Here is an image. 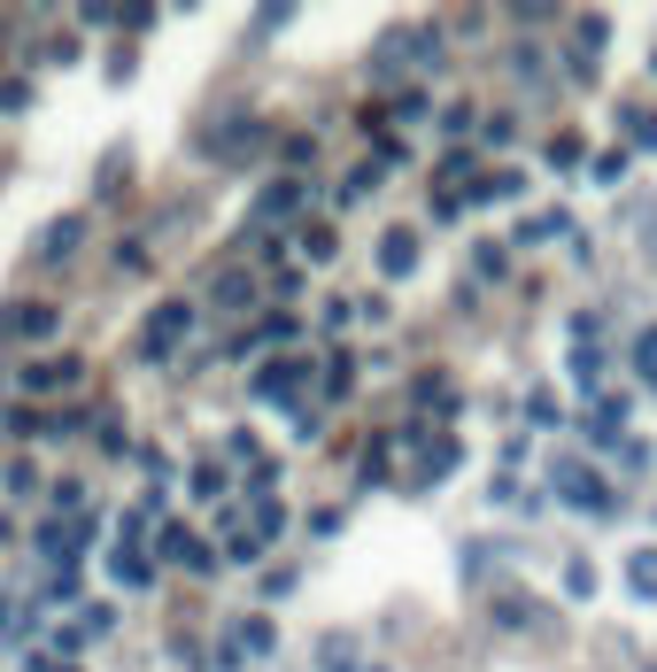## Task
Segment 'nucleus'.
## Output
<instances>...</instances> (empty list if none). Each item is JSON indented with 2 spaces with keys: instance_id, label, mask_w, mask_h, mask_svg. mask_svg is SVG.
<instances>
[{
  "instance_id": "nucleus-33",
  "label": "nucleus",
  "mask_w": 657,
  "mask_h": 672,
  "mask_svg": "<svg viewBox=\"0 0 657 672\" xmlns=\"http://www.w3.org/2000/svg\"><path fill=\"white\" fill-rule=\"evenodd\" d=\"M564 587H572V596H596V572H588L581 557H572V564H564Z\"/></svg>"
},
{
  "instance_id": "nucleus-4",
  "label": "nucleus",
  "mask_w": 657,
  "mask_h": 672,
  "mask_svg": "<svg viewBox=\"0 0 657 672\" xmlns=\"http://www.w3.org/2000/svg\"><path fill=\"white\" fill-rule=\"evenodd\" d=\"M264 139H271V124H256V117H224V124H209V155H224V162L256 155Z\"/></svg>"
},
{
  "instance_id": "nucleus-11",
  "label": "nucleus",
  "mask_w": 657,
  "mask_h": 672,
  "mask_svg": "<svg viewBox=\"0 0 657 672\" xmlns=\"http://www.w3.org/2000/svg\"><path fill=\"white\" fill-rule=\"evenodd\" d=\"M619 433H626V394H619V402H604V410L588 417V441H596V449H611Z\"/></svg>"
},
{
  "instance_id": "nucleus-34",
  "label": "nucleus",
  "mask_w": 657,
  "mask_h": 672,
  "mask_svg": "<svg viewBox=\"0 0 657 672\" xmlns=\"http://www.w3.org/2000/svg\"><path fill=\"white\" fill-rule=\"evenodd\" d=\"M224 557H232V564H256V557H264V541H256V534H240V541H224Z\"/></svg>"
},
{
  "instance_id": "nucleus-23",
  "label": "nucleus",
  "mask_w": 657,
  "mask_h": 672,
  "mask_svg": "<svg viewBox=\"0 0 657 672\" xmlns=\"http://www.w3.org/2000/svg\"><path fill=\"white\" fill-rule=\"evenodd\" d=\"M217 302H224V309H240V302H256V279H240V271H224V279H217Z\"/></svg>"
},
{
  "instance_id": "nucleus-22",
  "label": "nucleus",
  "mask_w": 657,
  "mask_h": 672,
  "mask_svg": "<svg viewBox=\"0 0 657 672\" xmlns=\"http://www.w3.org/2000/svg\"><path fill=\"white\" fill-rule=\"evenodd\" d=\"M588 179H596V186H619V179H626V147L596 155V162H588Z\"/></svg>"
},
{
  "instance_id": "nucleus-17",
  "label": "nucleus",
  "mask_w": 657,
  "mask_h": 672,
  "mask_svg": "<svg viewBox=\"0 0 657 672\" xmlns=\"http://www.w3.org/2000/svg\"><path fill=\"white\" fill-rule=\"evenodd\" d=\"M232 642H240V657H248V649H256V657H271V642H279V634H271V619H240V634H232Z\"/></svg>"
},
{
  "instance_id": "nucleus-3",
  "label": "nucleus",
  "mask_w": 657,
  "mask_h": 672,
  "mask_svg": "<svg viewBox=\"0 0 657 672\" xmlns=\"http://www.w3.org/2000/svg\"><path fill=\"white\" fill-rule=\"evenodd\" d=\"M549 487H557V502H572V511H611L619 502L588 464H549Z\"/></svg>"
},
{
  "instance_id": "nucleus-9",
  "label": "nucleus",
  "mask_w": 657,
  "mask_h": 672,
  "mask_svg": "<svg viewBox=\"0 0 657 672\" xmlns=\"http://www.w3.org/2000/svg\"><path fill=\"white\" fill-rule=\"evenodd\" d=\"M604 39H611V24H604V16H581V24H572V54H581V77H588V62L604 54Z\"/></svg>"
},
{
  "instance_id": "nucleus-2",
  "label": "nucleus",
  "mask_w": 657,
  "mask_h": 672,
  "mask_svg": "<svg viewBox=\"0 0 657 672\" xmlns=\"http://www.w3.org/2000/svg\"><path fill=\"white\" fill-rule=\"evenodd\" d=\"M194 332V309L186 302H162L147 325H139V364H171V349Z\"/></svg>"
},
{
  "instance_id": "nucleus-25",
  "label": "nucleus",
  "mask_w": 657,
  "mask_h": 672,
  "mask_svg": "<svg viewBox=\"0 0 657 672\" xmlns=\"http://www.w3.org/2000/svg\"><path fill=\"white\" fill-rule=\"evenodd\" d=\"M349 387H356V364L333 356V364H325V394H349Z\"/></svg>"
},
{
  "instance_id": "nucleus-30",
  "label": "nucleus",
  "mask_w": 657,
  "mask_h": 672,
  "mask_svg": "<svg viewBox=\"0 0 657 672\" xmlns=\"http://www.w3.org/2000/svg\"><path fill=\"white\" fill-rule=\"evenodd\" d=\"M572 379L596 387V379H604V356H596V349H581V356H572Z\"/></svg>"
},
{
  "instance_id": "nucleus-13",
  "label": "nucleus",
  "mask_w": 657,
  "mask_h": 672,
  "mask_svg": "<svg viewBox=\"0 0 657 672\" xmlns=\"http://www.w3.org/2000/svg\"><path fill=\"white\" fill-rule=\"evenodd\" d=\"M626 579H634L642 603H657V549H634V557H626Z\"/></svg>"
},
{
  "instance_id": "nucleus-5",
  "label": "nucleus",
  "mask_w": 657,
  "mask_h": 672,
  "mask_svg": "<svg viewBox=\"0 0 657 672\" xmlns=\"http://www.w3.org/2000/svg\"><path fill=\"white\" fill-rule=\"evenodd\" d=\"M309 364H317V356H287V364H264V371H256L248 387H256L264 402H294V394L309 387Z\"/></svg>"
},
{
  "instance_id": "nucleus-31",
  "label": "nucleus",
  "mask_w": 657,
  "mask_h": 672,
  "mask_svg": "<svg viewBox=\"0 0 657 672\" xmlns=\"http://www.w3.org/2000/svg\"><path fill=\"white\" fill-rule=\"evenodd\" d=\"M0 487H9V494H32V487H39V472H32V464H9V472H0Z\"/></svg>"
},
{
  "instance_id": "nucleus-15",
  "label": "nucleus",
  "mask_w": 657,
  "mask_h": 672,
  "mask_svg": "<svg viewBox=\"0 0 657 672\" xmlns=\"http://www.w3.org/2000/svg\"><path fill=\"white\" fill-rule=\"evenodd\" d=\"M457 456H464L457 441H441V449H426V464H418V479H426V487H441V479L457 472Z\"/></svg>"
},
{
  "instance_id": "nucleus-20",
  "label": "nucleus",
  "mask_w": 657,
  "mask_h": 672,
  "mask_svg": "<svg viewBox=\"0 0 657 672\" xmlns=\"http://www.w3.org/2000/svg\"><path fill=\"white\" fill-rule=\"evenodd\" d=\"M333 247H341V240L325 232V224H302V256H309V264H333Z\"/></svg>"
},
{
  "instance_id": "nucleus-16",
  "label": "nucleus",
  "mask_w": 657,
  "mask_h": 672,
  "mask_svg": "<svg viewBox=\"0 0 657 672\" xmlns=\"http://www.w3.org/2000/svg\"><path fill=\"white\" fill-rule=\"evenodd\" d=\"M186 549H194L186 526H162V534H155V564H186Z\"/></svg>"
},
{
  "instance_id": "nucleus-35",
  "label": "nucleus",
  "mask_w": 657,
  "mask_h": 672,
  "mask_svg": "<svg viewBox=\"0 0 657 672\" xmlns=\"http://www.w3.org/2000/svg\"><path fill=\"white\" fill-rule=\"evenodd\" d=\"M32 672H54V664H47V657H32Z\"/></svg>"
},
{
  "instance_id": "nucleus-6",
  "label": "nucleus",
  "mask_w": 657,
  "mask_h": 672,
  "mask_svg": "<svg viewBox=\"0 0 657 672\" xmlns=\"http://www.w3.org/2000/svg\"><path fill=\"white\" fill-rule=\"evenodd\" d=\"M54 325H62V309H54V302H24V309H0V332H9V341H47Z\"/></svg>"
},
{
  "instance_id": "nucleus-21",
  "label": "nucleus",
  "mask_w": 657,
  "mask_h": 672,
  "mask_svg": "<svg viewBox=\"0 0 657 672\" xmlns=\"http://www.w3.org/2000/svg\"><path fill=\"white\" fill-rule=\"evenodd\" d=\"M619 124H626L634 147H657V117H649V109H619Z\"/></svg>"
},
{
  "instance_id": "nucleus-36",
  "label": "nucleus",
  "mask_w": 657,
  "mask_h": 672,
  "mask_svg": "<svg viewBox=\"0 0 657 672\" xmlns=\"http://www.w3.org/2000/svg\"><path fill=\"white\" fill-rule=\"evenodd\" d=\"M54 672H62V664H54Z\"/></svg>"
},
{
  "instance_id": "nucleus-26",
  "label": "nucleus",
  "mask_w": 657,
  "mask_h": 672,
  "mask_svg": "<svg viewBox=\"0 0 657 672\" xmlns=\"http://www.w3.org/2000/svg\"><path fill=\"white\" fill-rule=\"evenodd\" d=\"M526 417H534V426H557V417H564V410H557V394L542 387V394H526Z\"/></svg>"
},
{
  "instance_id": "nucleus-28",
  "label": "nucleus",
  "mask_w": 657,
  "mask_h": 672,
  "mask_svg": "<svg viewBox=\"0 0 657 672\" xmlns=\"http://www.w3.org/2000/svg\"><path fill=\"white\" fill-rule=\"evenodd\" d=\"M16 109H32V86H24V77H9V86H0V117H16Z\"/></svg>"
},
{
  "instance_id": "nucleus-8",
  "label": "nucleus",
  "mask_w": 657,
  "mask_h": 672,
  "mask_svg": "<svg viewBox=\"0 0 657 672\" xmlns=\"http://www.w3.org/2000/svg\"><path fill=\"white\" fill-rule=\"evenodd\" d=\"M302 201H309V186H302V179H271V186L256 194V217L271 224V217H287V209H302Z\"/></svg>"
},
{
  "instance_id": "nucleus-18",
  "label": "nucleus",
  "mask_w": 657,
  "mask_h": 672,
  "mask_svg": "<svg viewBox=\"0 0 657 672\" xmlns=\"http://www.w3.org/2000/svg\"><path fill=\"white\" fill-rule=\"evenodd\" d=\"M264 341H294V317H271V325H256V332H248V341H240L232 356H256Z\"/></svg>"
},
{
  "instance_id": "nucleus-7",
  "label": "nucleus",
  "mask_w": 657,
  "mask_h": 672,
  "mask_svg": "<svg viewBox=\"0 0 657 672\" xmlns=\"http://www.w3.org/2000/svg\"><path fill=\"white\" fill-rule=\"evenodd\" d=\"M379 271H387V279H410V271H418V232H410V224H394V232L379 240Z\"/></svg>"
},
{
  "instance_id": "nucleus-29",
  "label": "nucleus",
  "mask_w": 657,
  "mask_h": 672,
  "mask_svg": "<svg viewBox=\"0 0 657 672\" xmlns=\"http://www.w3.org/2000/svg\"><path fill=\"white\" fill-rule=\"evenodd\" d=\"M549 162H557V171H572V162H581V139L557 132V139H549Z\"/></svg>"
},
{
  "instance_id": "nucleus-14",
  "label": "nucleus",
  "mask_w": 657,
  "mask_h": 672,
  "mask_svg": "<svg viewBox=\"0 0 657 672\" xmlns=\"http://www.w3.org/2000/svg\"><path fill=\"white\" fill-rule=\"evenodd\" d=\"M519 186H526L519 171H487V179H472V201H511Z\"/></svg>"
},
{
  "instance_id": "nucleus-19",
  "label": "nucleus",
  "mask_w": 657,
  "mask_h": 672,
  "mask_svg": "<svg viewBox=\"0 0 657 672\" xmlns=\"http://www.w3.org/2000/svg\"><path fill=\"white\" fill-rule=\"evenodd\" d=\"M62 379H77V364L62 356V364H24V387L39 394V387H62Z\"/></svg>"
},
{
  "instance_id": "nucleus-32",
  "label": "nucleus",
  "mask_w": 657,
  "mask_h": 672,
  "mask_svg": "<svg viewBox=\"0 0 657 672\" xmlns=\"http://www.w3.org/2000/svg\"><path fill=\"white\" fill-rule=\"evenodd\" d=\"M634 364H642V379H657V325H649L642 341H634Z\"/></svg>"
},
{
  "instance_id": "nucleus-24",
  "label": "nucleus",
  "mask_w": 657,
  "mask_h": 672,
  "mask_svg": "<svg viewBox=\"0 0 657 672\" xmlns=\"http://www.w3.org/2000/svg\"><path fill=\"white\" fill-rule=\"evenodd\" d=\"M557 232H572V217H564V209H549V217H534V224H526L519 240H557Z\"/></svg>"
},
{
  "instance_id": "nucleus-10",
  "label": "nucleus",
  "mask_w": 657,
  "mask_h": 672,
  "mask_svg": "<svg viewBox=\"0 0 657 672\" xmlns=\"http://www.w3.org/2000/svg\"><path fill=\"white\" fill-rule=\"evenodd\" d=\"M109 572H117V579H124V587H147V579H155V557H147V549H132V541H124V549H117V557H109Z\"/></svg>"
},
{
  "instance_id": "nucleus-1",
  "label": "nucleus",
  "mask_w": 657,
  "mask_h": 672,
  "mask_svg": "<svg viewBox=\"0 0 657 672\" xmlns=\"http://www.w3.org/2000/svg\"><path fill=\"white\" fill-rule=\"evenodd\" d=\"M434 62H441V39H434V32H387L379 54H372V77L387 86V77H402V70H434Z\"/></svg>"
},
{
  "instance_id": "nucleus-27",
  "label": "nucleus",
  "mask_w": 657,
  "mask_h": 672,
  "mask_svg": "<svg viewBox=\"0 0 657 672\" xmlns=\"http://www.w3.org/2000/svg\"><path fill=\"white\" fill-rule=\"evenodd\" d=\"M279 526H287L279 502H256V541H264V549H271V534H279Z\"/></svg>"
},
{
  "instance_id": "nucleus-12",
  "label": "nucleus",
  "mask_w": 657,
  "mask_h": 672,
  "mask_svg": "<svg viewBox=\"0 0 657 672\" xmlns=\"http://www.w3.org/2000/svg\"><path fill=\"white\" fill-rule=\"evenodd\" d=\"M77 240H86V217H54V224H47V240H39V256H70Z\"/></svg>"
}]
</instances>
